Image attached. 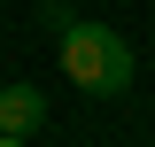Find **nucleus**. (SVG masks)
Wrapping results in <instances>:
<instances>
[{
	"label": "nucleus",
	"mask_w": 155,
	"mask_h": 147,
	"mask_svg": "<svg viewBox=\"0 0 155 147\" xmlns=\"http://www.w3.org/2000/svg\"><path fill=\"white\" fill-rule=\"evenodd\" d=\"M54 62H62V77H70L78 93H93V101H124V93H132V77H140L132 39H124V31H109V23H78V16L62 23Z\"/></svg>",
	"instance_id": "1"
},
{
	"label": "nucleus",
	"mask_w": 155,
	"mask_h": 147,
	"mask_svg": "<svg viewBox=\"0 0 155 147\" xmlns=\"http://www.w3.org/2000/svg\"><path fill=\"white\" fill-rule=\"evenodd\" d=\"M47 124V93L39 85H0V139H31Z\"/></svg>",
	"instance_id": "2"
},
{
	"label": "nucleus",
	"mask_w": 155,
	"mask_h": 147,
	"mask_svg": "<svg viewBox=\"0 0 155 147\" xmlns=\"http://www.w3.org/2000/svg\"><path fill=\"white\" fill-rule=\"evenodd\" d=\"M0 147H31V139H0Z\"/></svg>",
	"instance_id": "3"
}]
</instances>
